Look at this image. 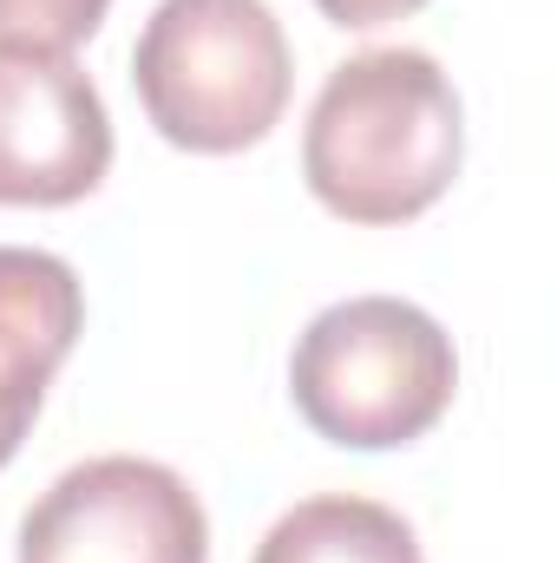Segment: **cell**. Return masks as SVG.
<instances>
[{
    "instance_id": "obj_9",
    "label": "cell",
    "mask_w": 557,
    "mask_h": 563,
    "mask_svg": "<svg viewBox=\"0 0 557 563\" xmlns=\"http://www.w3.org/2000/svg\"><path fill=\"white\" fill-rule=\"evenodd\" d=\"M335 26H354V33H368V26H387V20H407L419 13L426 0H315Z\"/></svg>"
},
{
    "instance_id": "obj_7",
    "label": "cell",
    "mask_w": 557,
    "mask_h": 563,
    "mask_svg": "<svg viewBox=\"0 0 557 563\" xmlns=\"http://www.w3.org/2000/svg\"><path fill=\"white\" fill-rule=\"evenodd\" d=\"M256 563H419V544L401 511L335 492L282 511L256 544Z\"/></svg>"
},
{
    "instance_id": "obj_6",
    "label": "cell",
    "mask_w": 557,
    "mask_h": 563,
    "mask_svg": "<svg viewBox=\"0 0 557 563\" xmlns=\"http://www.w3.org/2000/svg\"><path fill=\"white\" fill-rule=\"evenodd\" d=\"M79 328H86V288L73 263L0 243V465L20 452Z\"/></svg>"
},
{
    "instance_id": "obj_3",
    "label": "cell",
    "mask_w": 557,
    "mask_h": 563,
    "mask_svg": "<svg viewBox=\"0 0 557 563\" xmlns=\"http://www.w3.org/2000/svg\"><path fill=\"white\" fill-rule=\"evenodd\" d=\"M288 40L270 0H157L132 46L144 119L204 157L250 151L288 106Z\"/></svg>"
},
{
    "instance_id": "obj_4",
    "label": "cell",
    "mask_w": 557,
    "mask_h": 563,
    "mask_svg": "<svg viewBox=\"0 0 557 563\" xmlns=\"http://www.w3.org/2000/svg\"><path fill=\"white\" fill-rule=\"evenodd\" d=\"M20 563H210L197 492L157 459H86L26 511Z\"/></svg>"
},
{
    "instance_id": "obj_1",
    "label": "cell",
    "mask_w": 557,
    "mask_h": 563,
    "mask_svg": "<svg viewBox=\"0 0 557 563\" xmlns=\"http://www.w3.org/2000/svg\"><path fill=\"white\" fill-rule=\"evenodd\" d=\"M459 92L419 46H374L341 59L302 132L308 190L348 223H414L459 177Z\"/></svg>"
},
{
    "instance_id": "obj_2",
    "label": "cell",
    "mask_w": 557,
    "mask_h": 563,
    "mask_svg": "<svg viewBox=\"0 0 557 563\" xmlns=\"http://www.w3.org/2000/svg\"><path fill=\"white\" fill-rule=\"evenodd\" d=\"M452 387L459 354L446 328L401 295H348L321 308L288 361L295 413L354 452H387L433 432Z\"/></svg>"
},
{
    "instance_id": "obj_5",
    "label": "cell",
    "mask_w": 557,
    "mask_h": 563,
    "mask_svg": "<svg viewBox=\"0 0 557 563\" xmlns=\"http://www.w3.org/2000/svg\"><path fill=\"white\" fill-rule=\"evenodd\" d=\"M112 170V119L73 53L0 46V203H79Z\"/></svg>"
},
{
    "instance_id": "obj_8",
    "label": "cell",
    "mask_w": 557,
    "mask_h": 563,
    "mask_svg": "<svg viewBox=\"0 0 557 563\" xmlns=\"http://www.w3.org/2000/svg\"><path fill=\"white\" fill-rule=\"evenodd\" d=\"M112 0H0V46H46L73 53L106 26Z\"/></svg>"
}]
</instances>
